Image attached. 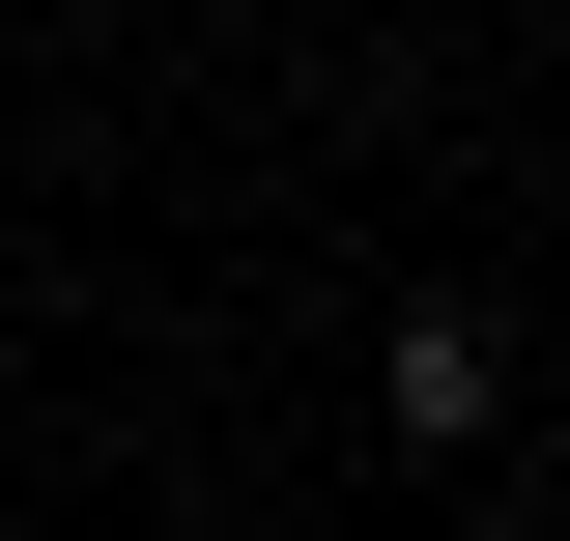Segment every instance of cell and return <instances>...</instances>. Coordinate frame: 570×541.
I'll list each match as a JSON object with an SVG mask.
<instances>
[{
    "label": "cell",
    "mask_w": 570,
    "mask_h": 541,
    "mask_svg": "<svg viewBox=\"0 0 570 541\" xmlns=\"http://www.w3.org/2000/svg\"><path fill=\"white\" fill-rule=\"evenodd\" d=\"M371 427H400V456H485V427H513V342L456 314V285H400V342H371Z\"/></svg>",
    "instance_id": "6da1fadb"
}]
</instances>
